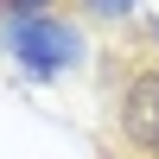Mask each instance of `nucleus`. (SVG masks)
<instances>
[{
    "mask_svg": "<svg viewBox=\"0 0 159 159\" xmlns=\"http://www.w3.org/2000/svg\"><path fill=\"white\" fill-rule=\"evenodd\" d=\"M0 57L32 83H57L64 70L83 64V32L51 13H19V19H0Z\"/></svg>",
    "mask_w": 159,
    "mask_h": 159,
    "instance_id": "1",
    "label": "nucleus"
},
{
    "mask_svg": "<svg viewBox=\"0 0 159 159\" xmlns=\"http://www.w3.org/2000/svg\"><path fill=\"white\" fill-rule=\"evenodd\" d=\"M115 140L134 159H159V57H140L115 89Z\"/></svg>",
    "mask_w": 159,
    "mask_h": 159,
    "instance_id": "2",
    "label": "nucleus"
},
{
    "mask_svg": "<svg viewBox=\"0 0 159 159\" xmlns=\"http://www.w3.org/2000/svg\"><path fill=\"white\" fill-rule=\"evenodd\" d=\"M76 7H83L89 19H134L140 0H76Z\"/></svg>",
    "mask_w": 159,
    "mask_h": 159,
    "instance_id": "3",
    "label": "nucleus"
},
{
    "mask_svg": "<svg viewBox=\"0 0 159 159\" xmlns=\"http://www.w3.org/2000/svg\"><path fill=\"white\" fill-rule=\"evenodd\" d=\"M51 0H0V19H19V13H45Z\"/></svg>",
    "mask_w": 159,
    "mask_h": 159,
    "instance_id": "4",
    "label": "nucleus"
}]
</instances>
